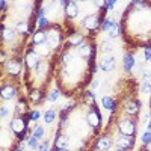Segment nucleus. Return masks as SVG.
Segmentation results:
<instances>
[{
    "mask_svg": "<svg viewBox=\"0 0 151 151\" xmlns=\"http://www.w3.org/2000/svg\"><path fill=\"white\" fill-rule=\"evenodd\" d=\"M11 129H12L14 133H17L18 137H21V141H23L24 134H26V130H27V124H26V121H24V118L17 116V118H14L11 121Z\"/></svg>",
    "mask_w": 151,
    "mask_h": 151,
    "instance_id": "f257e3e1",
    "label": "nucleus"
},
{
    "mask_svg": "<svg viewBox=\"0 0 151 151\" xmlns=\"http://www.w3.org/2000/svg\"><path fill=\"white\" fill-rule=\"evenodd\" d=\"M6 68H8L9 76H18L21 73V59L18 56L9 58V60L6 62Z\"/></svg>",
    "mask_w": 151,
    "mask_h": 151,
    "instance_id": "f03ea898",
    "label": "nucleus"
},
{
    "mask_svg": "<svg viewBox=\"0 0 151 151\" xmlns=\"http://www.w3.org/2000/svg\"><path fill=\"white\" fill-rule=\"evenodd\" d=\"M100 68H101L104 73H110L115 70V56L112 53L110 55H104L100 60Z\"/></svg>",
    "mask_w": 151,
    "mask_h": 151,
    "instance_id": "7ed1b4c3",
    "label": "nucleus"
},
{
    "mask_svg": "<svg viewBox=\"0 0 151 151\" xmlns=\"http://www.w3.org/2000/svg\"><path fill=\"white\" fill-rule=\"evenodd\" d=\"M86 121H88V124L91 125V127H100V122H101V116H100V112L97 110V107H95V104H94V107L89 110V113L86 115Z\"/></svg>",
    "mask_w": 151,
    "mask_h": 151,
    "instance_id": "20e7f679",
    "label": "nucleus"
},
{
    "mask_svg": "<svg viewBox=\"0 0 151 151\" xmlns=\"http://www.w3.org/2000/svg\"><path fill=\"white\" fill-rule=\"evenodd\" d=\"M134 124L130 121V119H122L119 122V132L124 134V136H133L134 134Z\"/></svg>",
    "mask_w": 151,
    "mask_h": 151,
    "instance_id": "39448f33",
    "label": "nucleus"
},
{
    "mask_svg": "<svg viewBox=\"0 0 151 151\" xmlns=\"http://www.w3.org/2000/svg\"><path fill=\"white\" fill-rule=\"evenodd\" d=\"M17 95V88L12 85V83H9V85H3V88H2V98L3 100H12Z\"/></svg>",
    "mask_w": 151,
    "mask_h": 151,
    "instance_id": "423d86ee",
    "label": "nucleus"
},
{
    "mask_svg": "<svg viewBox=\"0 0 151 151\" xmlns=\"http://www.w3.org/2000/svg\"><path fill=\"white\" fill-rule=\"evenodd\" d=\"M133 147V137L132 136H121L119 139L116 141V148H119V150H129V148H132Z\"/></svg>",
    "mask_w": 151,
    "mask_h": 151,
    "instance_id": "0eeeda50",
    "label": "nucleus"
},
{
    "mask_svg": "<svg viewBox=\"0 0 151 151\" xmlns=\"http://www.w3.org/2000/svg\"><path fill=\"white\" fill-rule=\"evenodd\" d=\"M45 40H47L45 29H40L38 32H33V35H32V42H33L36 47H38V45H41V44H44Z\"/></svg>",
    "mask_w": 151,
    "mask_h": 151,
    "instance_id": "6e6552de",
    "label": "nucleus"
},
{
    "mask_svg": "<svg viewBox=\"0 0 151 151\" xmlns=\"http://www.w3.org/2000/svg\"><path fill=\"white\" fill-rule=\"evenodd\" d=\"M65 12H67L68 18H76L79 15V6H77V3H76V2H67Z\"/></svg>",
    "mask_w": 151,
    "mask_h": 151,
    "instance_id": "1a4fd4ad",
    "label": "nucleus"
},
{
    "mask_svg": "<svg viewBox=\"0 0 151 151\" xmlns=\"http://www.w3.org/2000/svg\"><path fill=\"white\" fill-rule=\"evenodd\" d=\"M56 148H59V151L60 150H70V142H68V139L64 136V134H59V136H56Z\"/></svg>",
    "mask_w": 151,
    "mask_h": 151,
    "instance_id": "9d476101",
    "label": "nucleus"
},
{
    "mask_svg": "<svg viewBox=\"0 0 151 151\" xmlns=\"http://www.w3.org/2000/svg\"><path fill=\"white\" fill-rule=\"evenodd\" d=\"M115 26H116V23H115V20H113L112 17H106L104 21L101 23V29L103 30H107V32H110Z\"/></svg>",
    "mask_w": 151,
    "mask_h": 151,
    "instance_id": "9b49d317",
    "label": "nucleus"
},
{
    "mask_svg": "<svg viewBox=\"0 0 151 151\" xmlns=\"http://www.w3.org/2000/svg\"><path fill=\"white\" fill-rule=\"evenodd\" d=\"M101 104H103V107L107 109V110H113V107H115V101H113V98L109 97V95H104V97L101 98Z\"/></svg>",
    "mask_w": 151,
    "mask_h": 151,
    "instance_id": "f8f14e48",
    "label": "nucleus"
},
{
    "mask_svg": "<svg viewBox=\"0 0 151 151\" xmlns=\"http://www.w3.org/2000/svg\"><path fill=\"white\" fill-rule=\"evenodd\" d=\"M110 145H112V142L109 141V137H101V139L97 142V148H98L100 151H106V150H109Z\"/></svg>",
    "mask_w": 151,
    "mask_h": 151,
    "instance_id": "ddd939ff",
    "label": "nucleus"
},
{
    "mask_svg": "<svg viewBox=\"0 0 151 151\" xmlns=\"http://www.w3.org/2000/svg\"><path fill=\"white\" fill-rule=\"evenodd\" d=\"M122 64H124V70H125V71H130V70L134 67V58H133L132 55H125Z\"/></svg>",
    "mask_w": 151,
    "mask_h": 151,
    "instance_id": "4468645a",
    "label": "nucleus"
},
{
    "mask_svg": "<svg viewBox=\"0 0 151 151\" xmlns=\"http://www.w3.org/2000/svg\"><path fill=\"white\" fill-rule=\"evenodd\" d=\"M112 42H110V40H107V41H103L101 42V45H100V52H101L103 55H110L112 53Z\"/></svg>",
    "mask_w": 151,
    "mask_h": 151,
    "instance_id": "2eb2a0df",
    "label": "nucleus"
},
{
    "mask_svg": "<svg viewBox=\"0 0 151 151\" xmlns=\"http://www.w3.org/2000/svg\"><path fill=\"white\" fill-rule=\"evenodd\" d=\"M55 118H56V110H53V109L45 110V113H44V121H45V124H52V122L55 121Z\"/></svg>",
    "mask_w": 151,
    "mask_h": 151,
    "instance_id": "dca6fc26",
    "label": "nucleus"
},
{
    "mask_svg": "<svg viewBox=\"0 0 151 151\" xmlns=\"http://www.w3.org/2000/svg\"><path fill=\"white\" fill-rule=\"evenodd\" d=\"M26 110H27V104H26V101H24V100H20L18 104L15 106V113H17V115H20V113L23 115V113L26 112Z\"/></svg>",
    "mask_w": 151,
    "mask_h": 151,
    "instance_id": "f3484780",
    "label": "nucleus"
},
{
    "mask_svg": "<svg viewBox=\"0 0 151 151\" xmlns=\"http://www.w3.org/2000/svg\"><path fill=\"white\" fill-rule=\"evenodd\" d=\"M29 148H32V150H38V147H40V144H38V137H35V136H32L30 139H29Z\"/></svg>",
    "mask_w": 151,
    "mask_h": 151,
    "instance_id": "a211bd4d",
    "label": "nucleus"
},
{
    "mask_svg": "<svg viewBox=\"0 0 151 151\" xmlns=\"http://www.w3.org/2000/svg\"><path fill=\"white\" fill-rule=\"evenodd\" d=\"M38 26H40V29H45L48 26V18L47 17H40V20H38Z\"/></svg>",
    "mask_w": 151,
    "mask_h": 151,
    "instance_id": "6ab92c4d",
    "label": "nucleus"
},
{
    "mask_svg": "<svg viewBox=\"0 0 151 151\" xmlns=\"http://www.w3.org/2000/svg\"><path fill=\"white\" fill-rule=\"evenodd\" d=\"M118 35H119V26L116 24V26H115V27H113V29L109 32V40H113V38H116Z\"/></svg>",
    "mask_w": 151,
    "mask_h": 151,
    "instance_id": "aec40b11",
    "label": "nucleus"
},
{
    "mask_svg": "<svg viewBox=\"0 0 151 151\" xmlns=\"http://www.w3.org/2000/svg\"><path fill=\"white\" fill-rule=\"evenodd\" d=\"M33 136H35V137H38V139H41V137L44 136V129L41 127V125H40V127H36V129H35V132H33Z\"/></svg>",
    "mask_w": 151,
    "mask_h": 151,
    "instance_id": "412c9836",
    "label": "nucleus"
},
{
    "mask_svg": "<svg viewBox=\"0 0 151 151\" xmlns=\"http://www.w3.org/2000/svg\"><path fill=\"white\" fill-rule=\"evenodd\" d=\"M151 92V83L142 82V94H150Z\"/></svg>",
    "mask_w": 151,
    "mask_h": 151,
    "instance_id": "4be33fe9",
    "label": "nucleus"
},
{
    "mask_svg": "<svg viewBox=\"0 0 151 151\" xmlns=\"http://www.w3.org/2000/svg\"><path fill=\"white\" fill-rule=\"evenodd\" d=\"M142 142H144L145 145L151 144V133H150V132H145V133L142 134Z\"/></svg>",
    "mask_w": 151,
    "mask_h": 151,
    "instance_id": "5701e85b",
    "label": "nucleus"
},
{
    "mask_svg": "<svg viewBox=\"0 0 151 151\" xmlns=\"http://www.w3.org/2000/svg\"><path fill=\"white\" fill-rule=\"evenodd\" d=\"M48 148H50V142H48V141H44V142L40 144V147H38V151H48Z\"/></svg>",
    "mask_w": 151,
    "mask_h": 151,
    "instance_id": "b1692460",
    "label": "nucleus"
},
{
    "mask_svg": "<svg viewBox=\"0 0 151 151\" xmlns=\"http://www.w3.org/2000/svg\"><path fill=\"white\" fill-rule=\"evenodd\" d=\"M142 82L151 83V73H150V71H144V73H142Z\"/></svg>",
    "mask_w": 151,
    "mask_h": 151,
    "instance_id": "393cba45",
    "label": "nucleus"
},
{
    "mask_svg": "<svg viewBox=\"0 0 151 151\" xmlns=\"http://www.w3.org/2000/svg\"><path fill=\"white\" fill-rule=\"evenodd\" d=\"M58 98H59V92L58 91H53L52 94L48 95V101H56Z\"/></svg>",
    "mask_w": 151,
    "mask_h": 151,
    "instance_id": "a878e982",
    "label": "nucleus"
},
{
    "mask_svg": "<svg viewBox=\"0 0 151 151\" xmlns=\"http://www.w3.org/2000/svg\"><path fill=\"white\" fill-rule=\"evenodd\" d=\"M144 56H145V60H151V45H148V47L145 48Z\"/></svg>",
    "mask_w": 151,
    "mask_h": 151,
    "instance_id": "bb28decb",
    "label": "nucleus"
},
{
    "mask_svg": "<svg viewBox=\"0 0 151 151\" xmlns=\"http://www.w3.org/2000/svg\"><path fill=\"white\" fill-rule=\"evenodd\" d=\"M38 118H40V112L33 110V112L30 113V121H38Z\"/></svg>",
    "mask_w": 151,
    "mask_h": 151,
    "instance_id": "cd10ccee",
    "label": "nucleus"
},
{
    "mask_svg": "<svg viewBox=\"0 0 151 151\" xmlns=\"http://www.w3.org/2000/svg\"><path fill=\"white\" fill-rule=\"evenodd\" d=\"M98 86H100V80H97V79H95V80H92V82H91V88H92V89H97Z\"/></svg>",
    "mask_w": 151,
    "mask_h": 151,
    "instance_id": "c85d7f7f",
    "label": "nucleus"
},
{
    "mask_svg": "<svg viewBox=\"0 0 151 151\" xmlns=\"http://www.w3.org/2000/svg\"><path fill=\"white\" fill-rule=\"evenodd\" d=\"M113 6H115V2H107V3H104V8H109V9H112Z\"/></svg>",
    "mask_w": 151,
    "mask_h": 151,
    "instance_id": "c756f323",
    "label": "nucleus"
},
{
    "mask_svg": "<svg viewBox=\"0 0 151 151\" xmlns=\"http://www.w3.org/2000/svg\"><path fill=\"white\" fill-rule=\"evenodd\" d=\"M2 116H3V118H6V116H8V110H6V107H5V106H2Z\"/></svg>",
    "mask_w": 151,
    "mask_h": 151,
    "instance_id": "7c9ffc66",
    "label": "nucleus"
},
{
    "mask_svg": "<svg viewBox=\"0 0 151 151\" xmlns=\"http://www.w3.org/2000/svg\"><path fill=\"white\" fill-rule=\"evenodd\" d=\"M23 148H24V144H23V142H20V144H18V147H17V150H15V151H23Z\"/></svg>",
    "mask_w": 151,
    "mask_h": 151,
    "instance_id": "2f4dec72",
    "label": "nucleus"
},
{
    "mask_svg": "<svg viewBox=\"0 0 151 151\" xmlns=\"http://www.w3.org/2000/svg\"><path fill=\"white\" fill-rule=\"evenodd\" d=\"M148 118H150V115H148V113H145V115H144V118H142V122L145 124V122L148 121Z\"/></svg>",
    "mask_w": 151,
    "mask_h": 151,
    "instance_id": "473e14b6",
    "label": "nucleus"
},
{
    "mask_svg": "<svg viewBox=\"0 0 151 151\" xmlns=\"http://www.w3.org/2000/svg\"><path fill=\"white\" fill-rule=\"evenodd\" d=\"M148 132H150V133H151V122H150V124H148Z\"/></svg>",
    "mask_w": 151,
    "mask_h": 151,
    "instance_id": "72a5a7b5",
    "label": "nucleus"
},
{
    "mask_svg": "<svg viewBox=\"0 0 151 151\" xmlns=\"http://www.w3.org/2000/svg\"><path fill=\"white\" fill-rule=\"evenodd\" d=\"M60 151H70V150H60Z\"/></svg>",
    "mask_w": 151,
    "mask_h": 151,
    "instance_id": "f704fd0d",
    "label": "nucleus"
},
{
    "mask_svg": "<svg viewBox=\"0 0 151 151\" xmlns=\"http://www.w3.org/2000/svg\"><path fill=\"white\" fill-rule=\"evenodd\" d=\"M150 62H151V60H150Z\"/></svg>",
    "mask_w": 151,
    "mask_h": 151,
    "instance_id": "c9c22d12",
    "label": "nucleus"
}]
</instances>
